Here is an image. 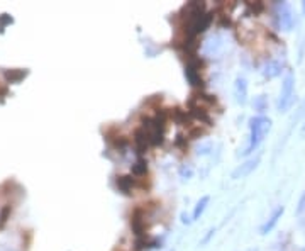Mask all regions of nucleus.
Returning <instances> with one entry per match:
<instances>
[{"instance_id": "4468645a", "label": "nucleus", "mask_w": 305, "mask_h": 251, "mask_svg": "<svg viewBox=\"0 0 305 251\" xmlns=\"http://www.w3.org/2000/svg\"><path fill=\"white\" fill-rule=\"evenodd\" d=\"M208 202H210V197H208V195H203V197H202L200 200H198V202L195 204V209H193L192 221L200 219V215H202L203 212H205V209H207Z\"/></svg>"}, {"instance_id": "9b49d317", "label": "nucleus", "mask_w": 305, "mask_h": 251, "mask_svg": "<svg viewBox=\"0 0 305 251\" xmlns=\"http://www.w3.org/2000/svg\"><path fill=\"white\" fill-rule=\"evenodd\" d=\"M29 75V70L27 68H10V70H5L4 72V77L7 80V83H20L22 80Z\"/></svg>"}, {"instance_id": "7ed1b4c3", "label": "nucleus", "mask_w": 305, "mask_h": 251, "mask_svg": "<svg viewBox=\"0 0 305 251\" xmlns=\"http://www.w3.org/2000/svg\"><path fill=\"white\" fill-rule=\"evenodd\" d=\"M203 59L200 56H188L185 63V77L188 83L193 88H202L203 87V78H202V68H203Z\"/></svg>"}, {"instance_id": "dca6fc26", "label": "nucleus", "mask_w": 305, "mask_h": 251, "mask_svg": "<svg viewBox=\"0 0 305 251\" xmlns=\"http://www.w3.org/2000/svg\"><path fill=\"white\" fill-rule=\"evenodd\" d=\"M14 24V17L10 14H0V34H4L5 27Z\"/></svg>"}, {"instance_id": "0eeeda50", "label": "nucleus", "mask_w": 305, "mask_h": 251, "mask_svg": "<svg viewBox=\"0 0 305 251\" xmlns=\"http://www.w3.org/2000/svg\"><path fill=\"white\" fill-rule=\"evenodd\" d=\"M132 141H134L137 156H142L147 151V148H149V138H147V133L142 125H139L134 131V134H132Z\"/></svg>"}, {"instance_id": "9d476101", "label": "nucleus", "mask_w": 305, "mask_h": 251, "mask_svg": "<svg viewBox=\"0 0 305 251\" xmlns=\"http://www.w3.org/2000/svg\"><path fill=\"white\" fill-rule=\"evenodd\" d=\"M234 99H236L237 104L244 105L248 102V82L246 78L237 77L234 80Z\"/></svg>"}, {"instance_id": "4be33fe9", "label": "nucleus", "mask_w": 305, "mask_h": 251, "mask_svg": "<svg viewBox=\"0 0 305 251\" xmlns=\"http://www.w3.org/2000/svg\"><path fill=\"white\" fill-rule=\"evenodd\" d=\"M5 95H9V88L7 87H2V88H0V104H4Z\"/></svg>"}, {"instance_id": "6e6552de", "label": "nucleus", "mask_w": 305, "mask_h": 251, "mask_svg": "<svg viewBox=\"0 0 305 251\" xmlns=\"http://www.w3.org/2000/svg\"><path fill=\"white\" fill-rule=\"evenodd\" d=\"M259 162H261V154H258V156H254L251 160H248V162H244L242 165H239V167L232 172V178L234 180H241L244 177H248V175H251V172L256 170Z\"/></svg>"}, {"instance_id": "423d86ee", "label": "nucleus", "mask_w": 305, "mask_h": 251, "mask_svg": "<svg viewBox=\"0 0 305 251\" xmlns=\"http://www.w3.org/2000/svg\"><path fill=\"white\" fill-rule=\"evenodd\" d=\"M114 183H115L117 190L124 195H131L136 189L144 187L142 178H136V177H132V175H117Z\"/></svg>"}, {"instance_id": "39448f33", "label": "nucleus", "mask_w": 305, "mask_h": 251, "mask_svg": "<svg viewBox=\"0 0 305 251\" xmlns=\"http://www.w3.org/2000/svg\"><path fill=\"white\" fill-rule=\"evenodd\" d=\"M129 224L131 229L134 233V238H142V236H147V226H146V209L144 207H136L131 212L129 217Z\"/></svg>"}, {"instance_id": "f8f14e48", "label": "nucleus", "mask_w": 305, "mask_h": 251, "mask_svg": "<svg viewBox=\"0 0 305 251\" xmlns=\"http://www.w3.org/2000/svg\"><path fill=\"white\" fill-rule=\"evenodd\" d=\"M283 212H285V207H278L274 212L269 215V219L264 223L263 226H261V234H268V233H271V231L274 229V226L278 224V221L282 219V215H283Z\"/></svg>"}, {"instance_id": "2eb2a0df", "label": "nucleus", "mask_w": 305, "mask_h": 251, "mask_svg": "<svg viewBox=\"0 0 305 251\" xmlns=\"http://www.w3.org/2000/svg\"><path fill=\"white\" fill-rule=\"evenodd\" d=\"M175 146L178 149H181V151H187V149H188V138L185 136V134H176Z\"/></svg>"}, {"instance_id": "20e7f679", "label": "nucleus", "mask_w": 305, "mask_h": 251, "mask_svg": "<svg viewBox=\"0 0 305 251\" xmlns=\"http://www.w3.org/2000/svg\"><path fill=\"white\" fill-rule=\"evenodd\" d=\"M274 22L280 31H292L295 26V16L287 2H278L274 6Z\"/></svg>"}, {"instance_id": "a878e982", "label": "nucleus", "mask_w": 305, "mask_h": 251, "mask_svg": "<svg viewBox=\"0 0 305 251\" xmlns=\"http://www.w3.org/2000/svg\"><path fill=\"white\" fill-rule=\"evenodd\" d=\"M302 136L305 138V120H303V128H302Z\"/></svg>"}, {"instance_id": "412c9836", "label": "nucleus", "mask_w": 305, "mask_h": 251, "mask_svg": "<svg viewBox=\"0 0 305 251\" xmlns=\"http://www.w3.org/2000/svg\"><path fill=\"white\" fill-rule=\"evenodd\" d=\"M192 175H193V168L190 167V165H183V167L180 168V177H181L183 180L192 178Z\"/></svg>"}, {"instance_id": "b1692460", "label": "nucleus", "mask_w": 305, "mask_h": 251, "mask_svg": "<svg viewBox=\"0 0 305 251\" xmlns=\"http://www.w3.org/2000/svg\"><path fill=\"white\" fill-rule=\"evenodd\" d=\"M181 223H183V224H190V223H192V219L188 217V214H185V212L181 214Z\"/></svg>"}, {"instance_id": "ddd939ff", "label": "nucleus", "mask_w": 305, "mask_h": 251, "mask_svg": "<svg viewBox=\"0 0 305 251\" xmlns=\"http://www.w3.org/2000/svg\"><path fill=\"white\" fill-rule=\"evenodd\" d=\"M131 175L136 178H144L147 175V162L146 158L142 156H137V160L132 163V168H131Z\"/></svg>"}, {"instance_id": "393cba45", "label": "nucleus", "mask_w": 305, "mask_h": 251, "mask_svg": "<svg viewBox=\"0 0 305 251\" xmlns=\"http://www.w3.org/2000/svg\"><path fill=\"white\" fill-rule=\"evenodd\" d=\"M302 12H303V17H305V0L302 2Z\"/></svg>"}, {"instance_id": "aec40b11", "label": "nucleus", "mask_w": 305, "mask_h": 251, "mask_svg": "<svg viewBox=\"0 0 305 251\" xmlns=\"http://www.w3.org/2000/svg\"><path fill=\"white\" fill-rule=\"evenodd\" d=\"M10 212H12V207H10V205H4L2 210H0V228H2L5 223H7Z\"/></svg>"}, {"instance_id": "a211bd4d", "label": "nucleus", "mask_w": 305, "mask_h": 251, "mask_svg": "<svg viewBox=\"0 0 305 251\" xmlns=\"http://www.w3.org/2000/svg\"><path fill=\"white\" fill-rule=\"evenodd\" d=\"M212 151V143L207 141V143H202L197 146V154L198 156H205V154H208Z\"/></svg>"}, {"instance_id": "f257e3e1", "label": "nucleus", "mask_w": 305, "mask_h": 251, "mask_svg": "<svg viewBox=\"0 0 305 251\" xmlns=\"http://www.w3.org/2000/svg\"><path fill=\"white\" fill-rule=\"evenodd\" d=\"M269 131H271V119L266 117V115H256V117L249 120V144L242 151L244 156L256 151Z\"/></svg>"}, {"instance_id": "f03ea898", "label": "nucleus", "mask_w": 305, "mask_h": 251, "mask_svg": "<svg viewBox=\"0 0 305 251\" xmlns=\"http://www.w3.org/2000/svg\"><path fill=\"white\" fill-rule=\"evenodd\" d=\"M293 97H295V75L292 72H287L282 82V88H280V97L277 104L280 112H287L290 105L293 104Z\"/></svg>"}, {"instance_id": "cd10ccee", "label": "nucleus", "mask_w": 305, "mask_h": 251, "mask_svg": "<svg viewBox=\"0 0 305 251\" xmlns=\"http://www.w3.org/2000/svg\"><path fill=\"white\" fill-rule=\"evenodd\" d=\"M303 251H305V249H303Z\"/></svg>"}, {"instance_id": "f3484780", "label": "nucleus", "mask_w": 305, "mask_h": 251, "mask_svg": "<svg viewBox=\"0 0 305 251\" xmlns=\"http://www.w3.org/2000/svg\"><path fill=\"white\" fill-rule=\"evenodd\" d=\"M248 9L251 11L253 16H259V14L264 11V4L263 2H249Z\"/></svg>"}, {"instance_id": "6ab92c4d", "label": "nucleus", "mask_w": 305, "mask_h": 251, "mask_svg": "<svg viewBox=\"0 0 305 251\" xmlns=\"http://www.w3.org/2000/svg\"><path fill=\"white\" fill-rule=\"evenodd\" d=\"M266 107H268V102L266 99H264V95H259V97L254 100V109H256L258 112H264Z\"/></svg>"}, {"instance_id": "bb28decb", "label": "nucleus", "mask_w": 305, "mask_h": 251, "mask_svg": "<svg viewBox=\"0 0 305 251\" xmlns=\"http://www.w3.org/2000/svg\"><path fill=\"white\" fill-rule=\"evenodd\" d=\"M248 251H258V248H251V249H248Z\"/></svg>"}, {"instance_id": "1a4fd4ad", "label": "nucleus", "mask_w": 305, "mask_h": 251, "mask_svg": "<svg viewBox=\"0 0 305 251\" xmlns=\"http://www.w3.org/2000/svg\"><path fill=\"white\" fill-rule=\"evenodd\" d=\"M282 72H283V63L280 61V59H268L261 67V75L266 80H273L280 77Z\"/></svg>"}, {"instance_id": "5701e85b", "label": "nucleus", "mask_w": 305, "mask_h": 251, "mask_svg": "<svg viewBox=\"0 0 305 251\" xmlns=\"http://www.w3.org/2000/svg\"><path fill=\"white\" fill-rule=\"evenodd\" d=\"M305 209V194H303V197L300 199V202H298V209H297V214H300L302 210Z\"/></svg>"}]
</instances>
